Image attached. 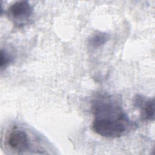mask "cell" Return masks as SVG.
I'll return each instance as SVG.
<instances>
[{
	"label": "cell",
	"mask_w": 155,
	"mask_h": 155,
	"mask_svg": "<svg viewBox=\"0 0 155 155\" xmlns=\"http://www.w3.org/2000/svg\"><path fill=\"white\" fill-rule=\"evenodd\" d=\"M91 108L94 116L91 129L102 137H120L131 126L120 102L114 96L107 94L97 95L92 102Z\"/></svg>",
	"instance_id": "obj_1"
},
{
	"label": "cell",
	"mask_w": 155,
	"mask_h": 155,
	"mask_svg": "<svg viewBox=\"0 0 155 155\" xmlns=\"http://www.w3.org/2000/svg\"><path fill=\"white\" fill-rule=\"evenodd\" d=\"M33 13V8L27 1L15 2L8 9V15L19 26L25 24Z\"/></svg>",
	"instance_id": "obj_2"
},
{
	"label": "cell",
	"mask_w": 155,
	"mask_h": 155,
	"mask_svg": "<svg viewBox=\"0 0 155 155\" xmlns=\"http://www.w3.org/2000/svg\"><path fill=\"white\" fill-rule=\"evenodd\" d=\"M6 142L13 150L22 153L28 149L30 140L27 134L23 130L15 128L8 134Z\"/></svg>",
	"instance_id": "obj_3"
},
{
	"label": "cell",
	"mask_w": 155,
	"mask_h": 155,
	"mask_svg": "<svg viewBox=\"0 0 155 155\" xmlns=\"http://www.w3.org/2000/svg\"><path fill=\"white\" fill-rule=\"evenodd\" d=\"M135 107L139 109L142 120L153 121L154 119V99L147 98L140 94H137L134 98Z\"/></svg>",
	"instance_id": "obj_4"
},
{
	"label": "cell",
	"mask_w": 155,
	"mask_h": 155,
	"mask_svg": "<svg viewBox=\"0 0 155 155\" xmlns=\"http://www.w3.org/2000/svg\"><path fill=\"white\" fill-rule=\"evenodd\" d=\"M108 34L102 31H96L88 39V44L93 48H97L104 45L109 39Z\"/></svg>",
	"instance_id": "obj_5"
},
{
	"label": "cell",
	"mask_w": 155,
	"mask_h": 155,
	"mask_svg": "<svg viewBox=\"0 0 155 155\" xmlns=\"http://www.w3.org/2000/svg\"><path fill=\"white\" fill-rule=\"evenodd\" d=\"M12 61V58L8 53L3 49L1 50V69L2 70L3 68L7 67V65L10 64Z\"/></svg>",
	"instance_id": "obj_6"
}]
</instances>
